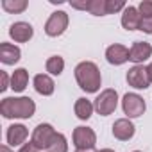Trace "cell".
Listing matches in <instances>:
<instances>
[{
  "instance_id": "1",
  "label": "cell",
  "mask_w": 152,
  "mask_h": 152,
  "mask_svg": "<svg viewBox=\"0 0 152 152\" xmlns=\"http://www.w3.org/2000/svg\"><path fill=\"white\" fill-rule=\"evenodd\" d=\"M0 113L4 118L27 120L36 113V104L31 97H6L0 102Z\"/></svg>"
},
{
  "instance_id": "2",
  "label": "cell",
  "mask_w": 152,
  "mask_h": 152,
  "mask_svg": "<svg viewBox=\"0 0 152 152\" xmlns=\"http://www.w3.org/2000/svg\"><path fill=\"white\" fill-rule=\"evenodd\" d=\"M75 81H77L79 88L84 90L86 93H97L102 86V77L100 70L95 63L91 61H83L75 66Z\"/></svg>"
},
{
  "instance_id": "3",
  "label": "cell",
  "mask_w": 152,
  "mask_h": 152,
  "mask_svg": "<svg viewBox=\"0 0 152 152\" xmlns=\"http://www.w3.org/2000/svg\"><path fill=\"white\" fill-rule=\"evenodd\" d=\"M95 111L100 116H109L111 113H115L116 106H118V93L113 88H107L104 91H100V95L95 99Z\"/></svg>"
},
{
  "instance_id": "4",
  "label": "cell",
  "mask_w": 152,
  "mask_h": 152,
  "mask_svg": "<svg viewBox=\"0 0 152 152\" xmlns=\"http://www.w3.org/2000/svg\"><path fill=\"white\" fill-rule=\"evenodd\" d=\"M73 145L75 150H93L97 145V134L91 127L79 125L73 129Z\"/></svg>"
},
{
  "instance_id": "5",
  "label": "cell",
  "mask_w": 152,
  "mask_h": 152,
  "mask_svg": "<svg viewBox=\"0 0 152 152\" xmlns=\"http://www.w3.org/2000/svg\"><path fill=\"white\" fill-rule=\"evenodd\" d=\"M68 15L64 13V11H54L50 16H48V20H47V23H45V34L47 36H50V38H57V36H61L66 29H68Z\"/></svg>"
},
{
  "instance_id": "6",
  "label": "cell",
  "mask_w": 152,
  "mask_h": 152,
  "mask_svg": "<svg viewBox=\"0 0 152 152\" xmlns=\"http://www.w3.org/2000/svg\"><path fill=\"white\" fill-rule=\"evenodd\" d=\"M122 109L124 115H127V118H138L145 113L147 106L143 97H140L138 93H125L122 99Z\"/></svg>"
},
{
  "instance_id": "7",
  "label": "cell",
  "mask_w": 152,
  "mask_h": 152,
  "mask_svg": "<svg viewBox=\"0 0 152 152\" xmlns=\"http://www.w3.org/2000/svg\"><path fill=\"white\" fill-rule=\"evenodd\" d=\"M54 136H56V131H54V127H52L50 124H39V125H36V129L32 131L31 141H32L41 152H47L48 147H50V143H52V140H54Z\"/></svg>"
},
{
  "instance_id": "8",
  "label": "cell",
  "mask_w": 152,
  "mask_h": 152,
  "mask_svg": "<svg viewBox=\"0 0 152 152\" xmlns=\"http://www.w3.org/2000/svg\"><path fill=\"white\" fill-rule=\"evenodd\" d=\"M127 83H129V86H132L136 90H147L150 86L148 75H147V68H143L141 64H134L132 68H129Z\"/></svg>"
},
{
  "instance_id": "9",
  "label": "cell",
  "mask_w": 152,
  "mask_h": 152,
  "mask_svg": "<svg viewBox=\"0 0 152 152\" xmlns=\"http://www.w3.org/2000/svg\"><path fill=\"white\" fill-rule=\"evenodd\" d=\"M152 56V45L147 41H134L132 47L129 48V61L134 64H141Z\"/></svg>"
},
{
  "instance_id": "10",
  "label": "cell",
  "mask_w": 152,
  "mask_h": 152,
  "mask_svg": "<svg viewBox=\"0 0 152 152\" xmlns=\"http://www.w3.org/2000/svg\"><path fill=\"white\" fill-rule=\"evenodd\" d=\"M136 132L134 124L131 122V118H120L113 124V136L120 141H129Z\"/></svg>"
},
{
  "instance_id": "11",
  "label": "cell",
  "mask_w": 152,
  "mask_h": 152,
  "mask_svg": "<svg viewBox=\"0 0 152 152\" xmlns=\"http://www.w3.org/2000/svg\"><path fill=\"white\" fill-rule=\"evenodd\" d=\"M9 36L16 41V43H27L32 36H34V29L31 23L27 22H16L9 27Z\"/></svg>"
},
{
  "instance_id": "12",
  "label": "cell",
  "mask_w": 152,
  "mask_h": 152,
  "mask_svg": "<svg viewBox=\"0 0 152 152\" xmlns=\"http://www.w3.org/2000/svg\"><path fill=\"white\" fill-rule=\"evenodd\" d=\"M29 136V129L22 124H13L7 127L6 138H7V145L9 147H18V145H25V140Z\"/></svg>"
},
{
  "instance_id": "13",
  "label": "cell",
  "mask_w": 152,
  "mask_h": 152,
  "mask_svg": "<svg viewBox=\"0 0 152 152\" xmlns=\"http://www.w3.org/2000/svg\"><path fill=\"white\" fill-rule=\"evenodd\" d=\"M106 59L109 64H115V66L124 64L129 61V48L120 45V43H115V45L106 48Z\"/></svg>"
},
{
  "instance_id": "14",
  "label": "cell",
  "mask_w": 152,
  "mask_h": 152,
  "mask_svg": "<svg viewBox=\"0 0 152 152\" xmlns=\"http://www.w3.org/2000/svg\"><path fill=\"white\" fill-rule=\"evenodd\" d=\"M140 23H141V15L138 7L127 6L122 13V27L125 31H140Z\"/></svg>"
},
{
  "instance_id": "15",
  "label": "cell",
  "mask_w": 152,
  "mask_h": 152,
  "mask_svg": "<svg viewBox=\"0 0 152 152\" xmlns=\"http://www.w3.org/2000/svg\"><path fill=\"white\" fill-rule=\"evenodd\" d=\"M22 57V52L16 45L11 43H0V61L4 64H15Z\"/></svg>"
},
{
  "instance_id": "16",
  "label": "cell",
  "mask_w": 152,
  "mask_h": 152,
  "mask_svg": "<svg viewBox=\"0 0 152 152\" xmlns=\"http://www.w3.org/2000/svg\"><path fill=\"white\" fill-rule=\"evenodd\" d=\"M34 90H36L39 95L48 97V95L54 93L56 84H54V81H52L50 75H47V73H38L36 77H34Z\"/></svg>"
},
{
  "instance_id": "17",
  "label": "cell",
  "mask_w": 152,
  "mask_h": 152,
  "mask_svg": "<svg viewBox=\"0 0 152 152\" xmlns=\"http://www.w3.org/2000/svg\"><path fill=\"white\" fill-rule=\"evenodd\" d=\"M29 84V72L25 68H18L15 70V73L11 75V90L16 93H22Z\"/></svg>"
},
{
  "instance_id": "18",
  "label": "cell",
  "mask_w": 152,
  "mask_h": 152,
  "mask_svg": "<svg viewBox=\"0 0 152 152\" xmlns=\"http://www.w3.org/2000/svg\"><path fill=\"white\" fill-rule=\"evenodd\" d=\"M93 109H95V106L91 104V100H88L84 97L77 99V102L73 106V111H75V115H77L79 120H88L93 115Z\"/></svg>"
},
{
  "instance_id": "19",
  "label": "cell",
  "mask_w": 152,
  "mask_h": 152,
  "mask_svg": "<svg viewBox=\"0 0 152 152\" xmlns=\"http://www.w3.org/2000/svg\"><path fill=\"white\" fill-rule=\"evenodd\" d=\"M45 68H47V72L50 75H61L63 70H64V59L61 56H52V57L47 59Z\"/></svg>"
},
{
  "instance_id": "20",
  "label": "cell",
  "mask_w": 152,
  "mask_h": 152,
  "mask_svg": "<svg viewBox=\"0 0 152 152\" xmlns=\"http://www.w3.org/2000/svg\"><path fill=\"white\" fill-rule=\"evenodd\" d=\"M27 0H2V7L4 11L11 13V15H18V13H23L27 9Z\"/></svg>"
},
{
  "instance_id": "21",
  "label": "cell",
  "mask_w": 152,
  "mask_h": 152,
  "mask_svg": "<svg viewBox=\"0 0 152 152\" xmlns=\"http://www.w3.org/2000/svg\"><path fill=\"white\" fill-rule=\"evenodd\" d=\"M88 13L95 16H106L107 13V0H90L88 2Z\"/></svg>"
},
{
  "instance_id": "22",
  "label": "cell",
  "mask_w": 152,
  "mask_h": 152,
  "mask_svg": "<svg viewBox=\"0 0 152 152\" xmlns=\"http://www.w3.org/2000/svg\"><path fill=\"white\" fill-rule=\"evenodd\" d=\"M47 152H68V141H66V136L61 134V132H56L50 147Z\"/></svg>"
},
{
  "instance_id": "23",
  "label": "cell",
  "mask_w": 152,
  "mask_h": 152,
  "mask_svg": "<svg viewBox=\"0 0 152 152\" xmlns=\"http://www.w3.org/2000/svg\"><path fill=\"white\" fill-rule=\"evenodd\" d=\"M138 11H140L141 18H152V0H143L138 6Z\"/></svg>"
},
{
  "instance_id": "24",
  "label": "cell",
  "mask_w": 152,
  "mask_h": 152,
  "mask_svg": "<svg viewBox=\"0 0 152 152\" xmlns=\"http://www.w3.org/2000/svg\"><path fill=\"white\" fill-rule=\"evenodd\" d=\"M7 88H11V79H9L7 72L0 70V91H6Z\"/></svg>"
},
{
  "instance_id": "25",
  "label": "cell",
  "mask_w": 152,
  "mask_h": 152,
  "mask_svg": "<svg viewBox=\"0 0 152 152\" xmlns=\"http://www.w3.org/2000/svg\"><path fill=\"white\" fill-rule=\"evenodd\" d=\"M140 31H143L145 34H152V18H141Z\"/></svg>"
},
{
  "instance_id": "26",
  "label": "cell",
  "mask_w": 152,
  "mask_h": 152,
  "mask_svg": "<svg viewBox=\"0 0 152 152\" xmlns=\"http://www.w3.org/2000/svg\"><path fill=\"white\" fill-rule=\"evenodd\" d=\"M18 152H41L32 141H29V143H25V145H22V148L18 150Z\"/></svg>"
},
{
  "instance_id": "27",
  "label": "cell",
  "mask_w": 152,
  "mask_h": 152,
  "mask_svg": "<svg viewBox=\"0 0 152 152\" xmlns=\"http://www.w3.org/2000/svg\"><path fill=\"white\" fill-rule=\"evenodd\" d=\"M145 68H147V75H148V81L152 83V63H150L148 66H145Z\"/></svg>"
},
{
  "instance_id": "28",
  "label": "cell",
  "mask_w": 152,
  "mask_h": 152,
  "mask_svg": "<svg viewBox=\"0 0 152 152\" xmlns=\"http://www.w3.org/2000/svg\"><path fill=\"white\" fill-rule=\"evenodd\" d=\"M0 152H11V147L9 145H2L0 147Z\"/></svg>"
},
{
  "instance_id": "29",
  "label": "cell",
  "mask_w": 152,
  "mask_h": 152,
  "mask_svg": "<svg viewBox=\"0 0 152 152\" xmlns=\"http://www.w3.org/2000/svg\"><path fill=\"white\" fill-rule=\"evenodd\" d=\"M97 152H115L113 148H100V150H97Z\"/></svg>"
},
{
  "instance_id": "30",
  "label": "cell",
  "mask_w": 152,
  "mask_h": 152,
  "mask_svg": "<svg viewBox=\"0 0 152 152\" xmlns=\"http://www.w3.org/2000/svg\"><path fill=\"white\" fill-rule=\"evenodd\" d=\"M75 152H91V150H75Z\"/></svg>"
},
{
  "instance_id": "31",
  "label": "cell",
  "mask_w": 152,
  "mask_h": 152,
  "mask_svg": "<svg viewBox=\"0 0 152 152\" xmlns=\"http://www.w3.org/2000/svg\"><path fill=\"white\" fill-rule=\"evenodd\" d=\"M132 152H141V150H132Z\"/></svg>"
}]
</instances>
